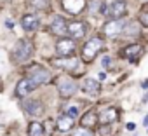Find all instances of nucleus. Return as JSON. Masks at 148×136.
I'll return each mask as SVG.
<instances>
[{"label":"nucleus","instance_id":"obj_26","mask_svg":"<svg viewBox=\"0 0 148 136\" xmlns=\"http://www.w3.org/2000/svg\"><path fill=\"white\" fill-rule=\"evenodd\" d=\"M66 115H68V117H71V119H75V117L79 115V106H75V105H73V106H68Z\"/></svg>","mask_w":148,"mask_h":136},{"label":"nucleus","instance_id":"obj_13","mask_svg":"<svg viewBox=\"0 0 148 136\" xmlns=\"http://www.w3.org/2000/svg\"><path fill=\"white\" fill-rule=\"evenodd\" d=\"M54 65H56L58 68H63V70L71 72V70H77V68H79L80 61H79L77 58H63V59H56Z\"/></svg>","mask_w":148,"mask_h":136},{"label":"nucleus","instance_id":"obj_7","mask_svg":"<svg viewBox=\"0 0 148 136\" xmlns=\"http://www.w3.org/2000/svg\"><path fill=\"white\" fill-rule=\"evenodd\" d=\"M23 110L30 115V117H40L42 112H44V106L38 100H30V101H25L23 103Z\"/></svg>","mask_w":148,"mask_h":136},{"label":"nucleus","instance_id":"obj_17","mask_svg":"<svg viewBox=\"0 0 148 136\" xmlns=\"http://www.w3.org/2000/svg\"><path fill=\"white\" fill-rule=\"evenodd\" d=\"M122 54H124L127 59H131V61H136V59H138V56L141 54V45H139V44L127 45V47L122 51Z\"/></svg>","mask_w":148,"mask_h":136},{"label":"nucleus","instance_id":"obj_4","mask_svg":"<svg viewBox=\"0 0 148 136\" xmlns=\"http://www.w3.org/2000/svg\"><path fill=\"white\" fill-rule=\"evenodd\" d=\"M124 26H125V21L124 19H112V21H108L103 26V32L108 37H117L120 32H124Z\"/></svg>","mask_w":148,"mask_h":136},{"label":"nucleus","instance_id":"obj_23","mask_svg":"<svg viewBox=\"0 0 148 136\" xmlns=\"http://www.w3.org/2000/svg\"><path fill=\"white\" fill-rule=\"evenodd\" d=\"M124 32L129 33V35H136V33H138V25H136V23H127V25L124 26Z\"/></svg>","mask_w":148,"mask_h":136},{"label":"nucleus","instance_id":"obj_27","mask_svg":"<svg viewBox=\"0 0 148 136\" xmlns=\"http://www.w3.org/2000/svg\"><path fill=\"white\" fill-rule=\"evenodd\" d=\"M101 65H103L105 68H112V65H113V63H112V58H110V56H103V58H101Z\"/></svg>","mask_w":148,"mask_h":136},{"label":"nucleus","instance_id":"obj_2","mask_svg":"<svg viewBox=\"0 0 148 136\" xmlns=\"http://www.w3.org/2000/svg\"><path fill=\"white\" fill-rule=\"evenodd\" d=\"M32 52H33L32 42L26 40V38H23V40L18 42V45H16V49H14V59H16L18 63H25V61H28V59L32 58Z\"/></svg>","mask_w":148,"mask_h":136},{"label":"nucleus","instance_id":"obj_9","mask_svg":"<svg viewBox=\"0 0 148 136\" xmlns=\"http://www.w3.org/2000/svg\"><path fill=\"white\" fill-rule=\"evenodd\" d=\"M51 32L56 35H66L68 33V23L64 21L63 16H54V19L51 23Z\"/></svg>","mask_w":148,"mask_h":136},{"label":"nucleus","instance_id":"obj_11","mask_svg":"<svg viewBox=\"0 0 148 136\" xmlns=\"http://www.w3.org/2000/svg\"><path fill=\"white\" fill-rule=\"evenodd\" d=\"M86 32H87V25L82 23V21H71V23L68 25V33H70L73 38H80V37H84Z\"/></svg>","mask_w":148,"mask_h":136},{"label":"nucleus","instance_id":"obj_5","mask_svg":"<svg viewBox=\"0 0 148 136\" xmlns=\"http://www.w3.org/2000/svg\"><path fill=\"white\" fill-rule=\"evenodd\" d=\"M63 9L73 16H77L86 9V0H63Z\"/></svg>","mask_w":148,"mask_h":136},{"label":"nucleus","instance_id":"obj_20","mask_svg":"<svg viewBox=\"0 0 148 136\" xmlns=\"http://www.w3.org/2000/svg\"><path fill=\"white\" fill-rule=\"evenodd\" d=\"M28 136H44V126L38 122H32L28 127Z\"/></svg>","mask_w":148,"mask_h":136},{"label":"nucleus","instance_id":"obj_14","mask_svg":"<svg viewBox=\"0 0 148 136\" xmlns=\"http://www.w3.org/2000/svg\"><path fill=\"white\" fill-rule=\"evenodd\" d=\"M21 25L25 28V32H35L40 25V19L35 16V14H26L23 19H21Z\"/></svg>","mask_w":148,"mask_h":136},{"label":"nucleus","instance_id":"obj_15","mask_svg":"<svg viewBox=\"0 0 148 136\" xmlns=\"http://www.w3.org/2000/svg\"><path fill=\"white\" fill-rule=\"evenodd\" d=\"M56 129L61 131V133H68L70 129H73V119L68 117V115L58 117V120H56Z\"/></svg>","mask_w":148,"mask_h":136},{"label":"nucleus","instance_id":"obj_3","mask_svg":"<svg viewBox=\"0 0 148 136\" xmlns=\"http://www.w3.org/2000/svg\"><path fill=\"white\" fill-rule=\"evenodd\" d=\"M58 91L63 98H70L79 91V86L68 77H59L58 79Z\"/></svg>","mask_w":148,"mask_h":136},{"label":"nucleus","instance_id":"obj_1","mask_svg":"<svg viewBox=\"0 0 148 136\" xmlns=\"http://www.w3.org/2000/svg\"><path fill=\"white\" fill-rule=\"evenodd\" d=\"M101 49H103V38H99V37L89 38L86 42V45L82 47V58H84V61H92Z\"/></svg>","mask_w":148,"mask_h":136},{"label":"nucleus","instance_id":"obj_19","mask_svg":"<svg viewBox=\"0 0 148 136\" xmlns=\"http://www.w3.org/2000/svg\"><path fill=\"white\" fill-rule=\"evenodd\" d=\"M82 91L87 93V94H96L99 91V84L94 80V79H84L82 82Z\"/></svg>","mask_w":148,"mask_h":136},{"label":"nucleus","instance_id":"obj_8","mask_svg":"<svg viewBox=\"0 0 148 136\" xmlns=\"http://www.w3.org/2000/svg\"><path fill=\"white\" fill-rule=\"evenodd\" d=\"M30 80H32V82L35 84V87H37V86L47 84V82L51 80V73H49L47 70H42V68L35 66V73H32V75H30Z\"/></svg>","mask_w":148,"mask_h":136},{"label":"nucleus","instance_id":"obj_28","mask_svg":"<svg viewBox=\"0 0 148 136\" xmlns=\"http://www.w3.org/2000/svg\"><path fill=\"white\" fill-rule=\"evenodd\" d=\"M134 127H136V126H134V124H132V122H129V124H127V129H129V131H132V129H134Z\"/></svg>","mask_w":148,"mask_h":136},{"label":"nucleus","instance_id":"obj_6","mask_svg":"<svg viewBox=\"0 0 148 136\" xmlns=\"http://www.w3.org/2000/svg\"><path fill=\"white\" fill-rule=\"evenodd\" d=\"M56 52L59 56H70L75 52V44L71 38H61L56 42Z\"/></svg>","mask_w":148,"mask_h":136},{"label":"nucleus","instance_id":"obj_24","mask_svg":"<svg viewBox=\"0 0 148 136\" xmlns=\"http://www.w3.org/2000/svg\"><path fill=\"white\" fill-rule=\"evenodd\" d=\"M73 136H92V133L86 127H80V129H75L73 131Z\"/></svg>","mask_w":148,"mask_h":136},{"label":"nucleus","instance_id":"obj_16","mask_svg":"<svg viewBox=\"0 0 148 136\" xmlns=\"http://www.w3.org/2000/svg\"><path fill=\"white\" fill-rule=\"evenodd\" d=\"M96 124H98V113H96L94 110H89V112L80 119V126L86 127V129H91V127H94Z\"/></svg>","mask_w":148,"mask_h":136},{"label":"nucleus","instance_id":"obj_29","mask_svg":"<svg viewBox=\"0 0 148 136\" xmlns=\"http://www.w3.org/2000/svg\"><path fill=\"white\" fill-rule=\"evenodd\" d=\"M146 87H148V80H145V82H143V89H146Z\"/></svg>","mask_w":148,"mask_h":136},{"label":"nucleus","instance_id":"obj_30","mask_svg":"<svg viewBox=\"0 0 148 136\" xmlns=\"http://www.w3.org/2000/svg\"><path fill=\"white\" fill-rule=\"evenodd\" d=\"M145 124H148V115H146V117H145Z\"/></svg>","mask_w":148,"mask_h":136},{"label":"nucleus","instance_id":"obj_12","mask_svg":"<svg viewBox=\"0 0 148 136\" xmlns=\"http://www.w3.org/2000/svg\"><path fill=\"white\" fill-rule=\"evenodd\" d=\"M125 12H127V5H125L124 0H115V2L110 5V14H112L113 19H120V18H124Z\"/></svg>","mask_w":148,"mask_h":136},{"label":"nucleus","instance_id":"obj_22","mask_svg":"<svg viewBox=\"0 0 148 136\" xmlns=\"http://www.w3.org/2000/svg\"><path fill=\"white\" fill-rule=\"evenodd\" d=\"M98 11H99V12L103 11V2H101V0H94V2H91V5H89V12H91L92 16H96Z\"/></svg>","mask_w":148,"mask_h":136},{"label":"nucleus","instance_id":"obj_25","mask_svg":"<svg viewBox=\"0 0 148 136\" xmlns=\"http://www.w3.org/2000/svg\"><path fill=\"white\" fill-rule=\"evenodd\" d=\"M139 23L143 26H148V9H143L141 14H139Z\"/></svg>","mask_w":148,"mask_h":136},{"label":"nucleus","instance_id":"obj_10","mask_svg":"<svg viewBox=\"0 0 148 136\" xmlns=\"http://www.w3.org/2000/svg\"><path fill=\"white\" fill-rule=\"evenodd\" d=\"M33 89H37V87H35V84L30 80V77H28V79H21V80L18 82V86H16V94H18L19 98H25V96H28Z\"/></svg>","mask_w":148,"mask_h":136},{"label":"nucleus","instance_id":"obj_18","mask_svg":"<svg viewBox=\"0 0 148 136\" xmlns=\"http://www.w3.org/2000/svg\"><path fill=\"white\" fill-rule=\"evenodd\" d=\"M117 110L112 106V108H106L99 117H98V122L99 124H110V122H113V120H117Z\"/></svg>","mask_w":148,"mask_h":136},{"label":"nucleus","instance_id":"obj_21","mask_svg":"<svg viewBox=\"0 0 148 136\" xmlns=\"http://www.w3.org/2000/svg\"><path fill=\"white\" fill-rule=\"evenodd\" d=\"M28 4H30L33 9H38V11L49 9V0H28Z\"/></svg>","mask_w":148,"mask_h":136}]
</instances>
